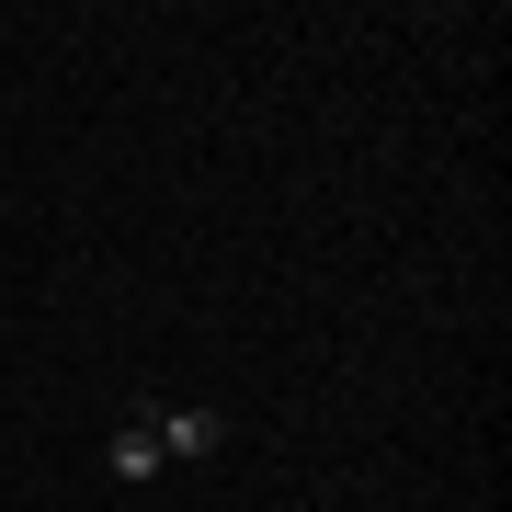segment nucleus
Listing matches in <instances>:
<instances>
[{
	"mask_svg": "<svg viewBox=\"0 0 512 512\" xmlns=\"http://www.w3.org/2000/svg\"><path fill=\"white\" fill-rule=\"evenodd\" d=\"M114 478H160V433H148V421L114 433Z\"/></svg>",
	"mask_w": 512,
	"mask_h": 512,
	"instance_id": "f03ea898",
	"label": "nucleus"
},
{
	"mask_svg": "<svg viewBox=\"0 0 512 512\" xmlns=\"http://www.w3.org/2000/svg\"><path fill=\"white\" fill-rule=\"evenodd\" d=\"M148 433H160V456H217V410H160Z\"/></svg>",
	"mask_w": 512,
	"mask_h": 512,
	"instance_id": "f257e3e1",
	"label": "nucleus"
}]
</instances>
